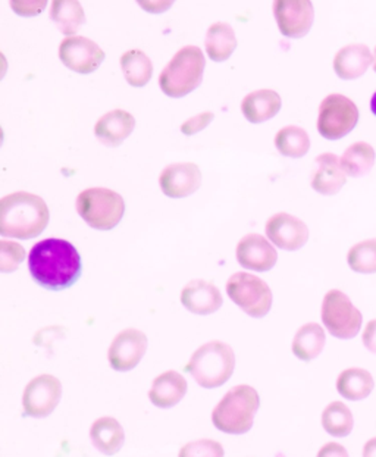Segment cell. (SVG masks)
<instances>
[{"mask_svg": "<svg viewBox=\"0 0 376 457\" xmlns=\"http://www.w3.org/2000/svg\"><path fill=\"white\" fill-rule=\"evenodd\" d=\"M63 397V383L54 375H38L25 386L22 395L24 413L31 418H46L56 409Z\"/></svg>", "mask_w": 376, "mask_h": 457, "instance_id": "30bf717a", "label": "cell"}, {"mask_svg": "<svg viewBox=\"0 0 376 457\" xmlns=\"http://www.w3.org/2000/svg\"><path fill=\"white\" fill-rule=\"evenodd\" d=\"M275 147L287 158H303L310 149L309 134L297 125H288L278 131L275 136Z\"/></svg>", "mask_w": 376, "mask_h": 457, "instance_id": "f546056e", "label": "cell"}, {"mask_svg": "<svg viewBox=\"0 0 376 457\" xmlns=\"http://www.w3.org/2000/svg\"><path fill=\"white\" fill-rule=\"evenodd\" d=\"M348 265L359 274H376V238L353 245L347 256Z\"/></svg>", "mask_w": 376, "mask_h": 457, "instance_id": "1f68e13d", "label": "cell"}, {"mask_svg": "<svg viewBox=\"0 0 376 457\" xmlns=\"http://www.w3.org/2000/svg\"><path fill=\"white\" fill-rule=\"evenodd\" d=\"M59 58L71 71L91 74L104 62V52L90 38L71 36L61 43Z\"/></svg>", "mask_w": 376, "mask_h": 457, "instance_id": "7c38bea8", "label": "cell"}, {"mask_svg": "<svg viewBox=\"0 0 376 457\" xmlns=\"http://www.w3.org/2000/svg\"><path fill=\"white\" fill-rule=\"evenodd\" d=\"M363 457H376V436L364 445Z\"/></svg>", "mask_w": 376, "mask_h": 457, "instance_id": "ab89813d", "label": "cell"}, {"mask_svg": "<svg viewBox=\"0 0 376 457\" xmlns=\"http://www.w3.org/2000/svg\"><path fill=\"white\" fill-rule=\"evenodd\" d=\"M206 59L200 47H182L159 77V86L166 96L184 97L202 84Z\"/></svg>", "mask_w": 376, "mask_h": 457, "instance_id": "5b68a950", "label": "cell"}, {"mask_svg": "<svg viewBox=\"0 0 376 457\" xmlns=\"http://www.w3.org/2000/svg\"><path fill=\"white\" fill-rule=\"evenodd\" d=\"M375 150L372 145L368 143L359 142L350 145L343 156L339 159L341 167L344 172L348 177L357 179V177H363L368 174L369 170H372L375 165Z\"/></svg>", "mask_w": 376, "mask_h": 457, "instance_id": "f1b7e54d", "label": "cell"}, {"mask_svg": "<svg viewBox=\"0 0 376 457\" xmlns=\"http://www.w3.org/2000/svg\"><path fill=\"white\" fill-rule=\"evenodd\" d=\"M273 15L282 36L302 38L313 25L312 0H273Z\"/></svg>", "mask_w": 376, "mask_h": 457, "instance_id": "8fae6325", "label": "cell"}, {"mask_svg": "<svg viewBox=\"0 0 376 457\" xmlns=\"http://www.w3.org/2000/svg\"><path fill=\"white\" fill-rule=\"evenodd\" d=\"M134 129H136V120L133 115L122 109H115L104 113V117L97 120L95 134L102 145L118 147L133 134Z\"/></svg>", "mask_w": 376, "mask_h": 457, "instance_id": "ac0fdd59", "label": "cell"}, {"mask_svg": "<svg viewBox=\"0 0 376 457\" xmlns=\"http://www.w3.org/2000/svg\"><path fill=\"white\" fill-rule=\"evenodd\" d=\"M363 345L366 349L376 353V320L366 325L363 331Z\"/></svg>", "mask_w": 376, "mask_h": 457, "instance_id": "f35d334b", "label": "cell"}, {"mask_svg": "<svg viewBox=\"0 0 376 457\" xmlns=\"http://www.w3.org/2000/svg\"><path fill=\"white\" fill-rule=\"evenodd\" d=\"M322 425L323 429L330 436H338V438L350 436L355 425L352 411L341 402H332L323 411Z\"/></svg>", "mask_w": 376, "mask_h": 457, "instance_id": "4dcf8cb0", "label": "cell"}, {"mask_svg": "<svg viewBox=\"0 0 376 457\" xmlns=\"http://www.w3.org/2000/svg\"><path fill=\"white\" fill-rule=\"evenodd\" d=\"M187 395V381L177 370L159 375L152 384L149 399L156 408L170 409L177 406Z\"/></svg>", "mask_w": 376, "mask_h": 457, "instance_id": "44dd1931", "label": "cell"}, {"mask_svg": "<svg viewBox=\"0 0 376 457\" xmlns=\"http://www.w3.org/2000/svg\"><path fill=\"white\" fill-rule=\"evenodd\" d=\"M221 443L213 440H197L184 445L178 457H223Z\"/></svg>", "mask_w": 376, "mask_h": 457, "instance_id": "836d02e7", "label": "cell"}, {"mask_svg": "<svg viewBox=\"0 0 376 457\" xmlns=\"http://www.w3.org/2000/svg\"><path fill=\"white\" fill-rule=\"evenodd\" d=\"M236 370L234 350L222 341H211L196 350L186 365L196 383L203 388H218L231 378Z\"/></svg>", "mask_w": 376, "mask_h": 457, "instance_id": "277c9868", "label": "cell"}, {"mask_svg": "<svg viewBox=\"0 0 376 457\" xmlns=\"http://www.w3.org/2000/svg\"><path fill=\"white\" fill-rule=\"evenodd\" d=\"M312 187L314 192L323 195H334L343 188L346 184V172H344L339 158L334 154H323L316 158L314 162Z\"/></svg>", "mask_w": 376, "mask_h": 457, "instance_id": "d6986e66", "label": "cell"}, {"mask_svg": "<svg viewBox=\"0 0 376 457\" xmlns=\"http://www.w3.org/2000/svg\"><path fill=\"white\" fill-rule=\"evenodd\" d=\"M325 341H327V336H325V331H323L321 325L314 324V322L303 325L302 328L298 329L297 334H296V337H294L293 353L300 361H313V359L318 358L319 354L322 353Z\"/></svg>", "mask_w": 376, "mask_h": 457, "instance_id": "4316f807", "label": "cell"}, {"mask_svg": "<svg viewBox=\"0 0 376 457\" xmlns=\"http://www.w3.org/2000/svg\"><path fill=\"white\" fill-rule=\"evenodd\" d=\"M47 6V0H11V8L20 17H38Z\"/></svg>", "mask_w": 376, "mask_h": 457, "instance_id": "e575fe53", "label": "cell"}, {"mask_svg": "<svg viewBox=\"0 0 376 457\" xmlns=\"http://www.w3.org/2000/svg\"><path fill=\"white\" fill-rule=\"evenodd\" d=\"M206 54L212 61L223 62L230 59L237 47V37L231 25L227 22H216L207 29Z\"/></svg>", "mask_w": 376, "mask_h": 457, "instance_id": "cb8c5ba5", "label": "cell"}, {"mask_svg": "<svg viewBox=\"0 0 376 457\" xmlns=\"http://www.w3.org/2000/svg\"><path fill=\"white\" fill-rule=\"evenodd\" d=\"M318 457H348V453L338 443H328L319 450Z\"/></svg>", "mask_w": 376, "mask_h": 457, "instance_id": "74e56055", "label": "cell"}, {"mask_svg": "<svg viewBox=\"0 0 376 457\" xmlns=\"http://www.w3.org/2000/svg\"><path fill=\"white\" fill-rule=\"evenodd\" d=\"M266 236L273 245L282 250L302 249L309 240V228L302 220L289 213H277L266 222Z\"/></svg>", "mask_w": 376, "mask_h": 457, "instance_id": "5bb4252c", "label": "cell"}, {"mask_svg": "<svg viewBox=\"0 0 376 457\" xmlns=\"http://www.w3.org/2000/svg\"><path fill=\"white\" fill-rule=\"evenodd\" d=\"M237 261L246 270L266 272L277 263L278 253L261 234H247L237 245Z\"/></svg>", "mask_w": 376, "mask_h": 457, "instance_id": "2e32d148", "label": "cell"}, {"mask_svg": "<svg viewBox=\"0 0 376 457\" xmlns=\"http://www.w3.org/2000/svg\"><path fill=\"white\" fill-rule=\"evenodd\" d=\"M49 220V208L38 195L18 192L0 200V234L4 237L18 240L38 237Z\"/></svg>", "mask_w": 376, "mask_h": 457, "instance_id": "7a4b0ae2", "label": "cell"}, {"mask_svg": "<svg viewBox=\"0 0 376 457\" xmlns=\"http://www.w3.org/2000/svg\"><path fill=\"white\" fill-rule=\"evenodd\" d=\"M147 350V337L138 329L127 328L121 331L109 347V363L112 370L127 372L133 370Z\"/></svg>", "mask_w": 376, "mask_h": 457, "instance_id": "4fadbf2b", "label": "cell"}, {"mask_svg": "<svg viewBox=\"0 0 376 457\" xmlns=\"http://www.w3.org/2000/svg\"><path fill=\"white\" fill-rule=\"evenodd\" d=\"M77 212L91 228L109 231L124 217L125 202L109 188H88L77 197Z\"/></svg>", "mask_w": 376, "mask_h": 457, "instance_id": "8992f818", "label": "cell"}, {"mask_svg": "<svg viewBox=\"0 0 376 457\" xmlns=\"http://www.w3.org/2000/svg\"><path fill=\"white\" fill-rule=\"evenodd\" d=\"M215 115L212 112H203L200 115L187 120L184 124L181 125V133L186 136H195V134L200 133L202 129H206L207 125L212 124Z\"/></svg>", "mask_w": 376, "mask_h": 457, "instance_id": "d590c367", "label": "cell"}, {"mask_svg": "<svg viewBox=\"0 0 376 457\" xmlns=\"http://www.w3.org/2000/svg\"><path fill=\"white\" fill-rule=\"evenodd\" d=\"M159 184L163 195L172 199H182L199 190L202 172L196 163H172L162 170Z\"/></svg>", "mask_w": 376, "mask_h": 457, "instance_id": "9a60e30c", "label": "cell"}, {"mask_svg": "<svg viewBox=\"0 0 376 457\" xmlns=\"http://www.w3.org/2000/svg\"><path fill=\"white\" fill-rule=\"evenodd\" d=\"M371 109H372L373 115L376 117V93L372 96V100H371Z\"/></svg>", "mask_w": 376, "mask_h": 457, "instance_id": "60d3db41", "label": "cell"}, {"mask_svg": "<svg viewBox=\"0 0 376 457\" xmlns=\"http://www.w3.org/2000/svg\"><path fill=\"white\" fill-rule=\"evenodd\" d=\"M25 258V250L21 245L13 241H0V270L13 272L21 265Z\"/></svg>", "mask_w": 376, "mask_h": 457, "instance_id": "d6a6232c", "label": "cell"}, {"mask_svg": "<svg viewBox=\"0 0 376 457\" xmlns=\"http://www.w3.org/2000/svg\"><path fill=\"white\" fill-rule=\"evenodd\" d=\"M121 68L127 83L133 87H145L154 75V63L141 50H130L122 54Z\"/></svg>", "mask_w": 376, "mask_h": 457, "instance_id": "83f0119b", "label": "cell"}, {"mask_svg": "<svg viewBox=\"0 0 376 457\" xmlns=\"http://www.w3.org/2000/svg\"><path fill=\"white\" fill-rule=\"evenodd\" d=\"M281 97L271 88H262L244 97L241 112L252 124H262L275 117L281 109Z\"/></svg>", "mask_w": 376, "mask_h": 457, "instance_id": "7402d4cb", "label": "cell"}, {"mask_svg": "<svg viewBox=\"0 0 376 457\" xmlns=\"http://www.w3.org/2000/svg\"><path fill=\"white\" fill-rule=\"evenodd\" d=\"M373 70H375V72H376V49H375V61H373Z\"/></svg>", "mask_w": 376, "mask_h": 457, "instance_id": "b9f144b4", "label": "cell"}, {"mask_svg": "<svg viewBox=\"0 0 376 457\" xmlns=\"http://www.w3.org/2000/svg\"><path fill=\"white\" fill-rule=\"evenodd\" d=\"M322 320L334 337L350 340L359 334L363 316L343 291H328L323 297Z\"/></svg>", "mask_w": 376, "mask_h": 457, "instance_id": "ba28073f", "label": "cell"}, {"mask_svg": "<svg viewBox=\"0 0 376 457\" xmlns=\"http://www.w3.org/2000/svg\"><path fill=\"white\" fill-rule=\"evenodd\" d=\"M29 268L34 281L52 291L72 287L83 270L79 252L63 238L38 241L29 252Z\"/></svg>", "mask_w": 376, "mask_h": 457, "instance_id": "6da1fadb", "label": "cell"}, {"mask_svg": "<svg viewBox=\"0 0 376 457\" xmlns=\"http://www.w3.org/2000/svg\"><path fill=\"white\" fill-rule=\"evenodd\" d=\"M50 18L67 37L74 36L86 22V13L79 0H54Z\"/></svg>", "mask_w": 376, "mask_h": 457, "instance_id": "484cf974", "label": "cell"}, {"mask_svg": "<svg viewBox=\"0 0 376 457\" xmlns=\"http://www.w3.org/2000/svg\"><path fill=\"white\" fill-rule=\"evenodd\" d=\"M373 56L366 45H348L335 54L334 71L341 79H357L372 65Z\"/></svg>", "mask_w": 376, "mask_h": 457, "instance_id": "ffe728a7", "label": "cell"}, {"mask_svg": "<svg viewBox=\"0 0 376 457\" xmlns=\"http://www.w3.org/2000/svg\"><path fill=\"white\" fill-rule=\"evenodd\" d=\"M181 303L188 312L211 315L222 306V295L215 284L206 279H193L182 288Z\"/></svg>", "mask_w": 376, "mask_h": 457, "instance_id": "e0dca14e", "label": "cell"}, {"mask_svg": "<svg viewBox=\"0 0 376 457\" xmlns=\"http://www.w3.org/2000/svg\"><path fill=\"white\" fill-rule=\"evenodd\" d=\"M373 377L362 368H350L339 374L337 379V390L344 399L359 402L368 397L373 391Z\"/></svg>", "mask_w": 376, "mask_h": 457, "instance_id": "d4e9b609", "label": "cell"}, {"mask_svg": "<svg viewBox=\"0 0 376 457\" xmlns=\"http://www.w3.org/2000/svg\"><path fill=\"white\" fill-rule=\"evenodd\" d=\"M261 406L257 391L250 386H237L223 395L215 411L212 422L222 433L246 434L252 429L255 415Z\"/></svg>", "mask_w": 376, "mask_h": 457, "instance_id": "3957f363", "label": "cell"}, {"mask_svg": "<svg viewBox=\"0 0 376 457\" xmlns=\"http://www.w3.org/2000/svg\"><path fill=\"white\" fill-rule=\"evenodd\" d=\"M91 443L100 453L113 456L124 445L125 433L115 418L104 416L96 420L90 429Z\"/></svg>", "mask_w": 376, "mask_h": 457, "instance_id": "603a6c76", "label": "cell"}, {"mask_svg": "<svg viewBox=\"0 0 376 457\" xmlns=\"http://www.w3.org/2000/svg\"><path fill=\"white\" fill-rule=\"evenodd\" d=\"M359 122V109L343 95H330L319 106L318 131L327 140H339Z\"/></svg>", "mask_w": 376, "mask_h": 457, "instance_id": "9c48e42d", "label": "cell"}, {"mask_svg": "<svg viewBox=\"0 0 376 457\" xmlns=\"http://www.w3.org/2000/svg\"><path fill=\"white\" fill-rule=\"evenodd\" d=\"M227 295L243 312L263 318L272 308V291L263 279L247 272H236L227 283Z\"/></svg>", "mask_w": 376, "mask_h": 457, "instance_id": "52a82bcc", "label": "cell"}, {"mask_svg": "<svg viewBox=\"0 0 376 457\" xmlns=\"http://www.w3.org/2000/svg\"><path fill=\"white\" fill-rule=\"evenodd\" d=\"M175 0H137L141 9L149 13H163L174 4Z\"/></svg>", "mask_w": 376, "mask_h": 457, "instance_id": "8d00e7d4", "label": "cell"}]
</instances>
